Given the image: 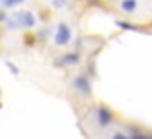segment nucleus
I'll return each instance as SVG.
<instances>
[{"instance_id": "nucleus-1", "label": "nucleus", "mask_w": 152, "mask_h": 139, "mask_svg": "<svg viewBox=\"0 0 152 139\" xmlns=\"http://www.w3.org/2000/svg\"><path fill=\"white\" fill-rule=\"evenodd\" d=\"M71 41V27L67 25V23H58V27H56L54 31V43L56 46H66L67 43Z\"/></svg>"}, {"instance_id": "nucleus-2", "label": "nucleus", "mask_w": 152, "mask_h": 139, "mask_svg": "<svg viewBox=\"0 0 152 139\" xmlns=\"http://www.w3.org/2000/svg\"><path fill=\"white\" fill-rule=\"evenodd\" d=\"M73 89L83 97H91V79L87 74H79L73 77Z\"/></svg>"}, {"instance_id": "nucleus-3", "label": "nucleus", "mask_w": 152, "mask_h": 139, "mask_svg": "<svg viewBox=\"0 0 152 139\" xmlns=\"http://www.w3.org/2000/svg\"><path fill=\"white\" fill-rule=\"evenodd\" d=\"M94 118H96V124L100 126V128H108V126H112V122H114V116H112L110 108H106V106H98V108L94 110Z\"/></svg>"}, {"instance_id": "nucleus-4", "label": "nucleus", "mask_w": 152, "mask_h": 139, "mask_svg": "<svg viewBox=\"0 0 152 139\" xmlns=\"http://www.w3.org/2000/svg\"><path fill=\"white\" fill-rule=\"evenodd\" d=\"M14 19L18 21L19 27H23V29H29V27H33L35 23H37L33 12H18V14L14 15Z\"/></svg>"}, {"instance_id": "nucleus-5", "label": "nucleus", "mask_w": 152, "mask_h": 139, "mask_svg": "<svg viewBox=\"0 0 152 139\" xmlns=\"http://www.w3.org/2000/svg\"><path fill=\"white\" fill-rule=\"evenodd\" d=\"M81 62V54L79 52H67L64 56L56 58V66H75Z\"/></svg>"}, {"instance_id": "nucleus-6", "label": "nucleus", "mask_w": 152, "mask_h": 139, "mask_svg": "<svg viewBox=\"0 0 152 139\" xmlns=\"http://www.w3.org/2000/svg\"><path fill=\"white\" fill-rule=\"evenodd\" d=\"M119 6H121L123 12H135L137 10V2H135V0H123Z\"/></svg>"}, {"instance_id": "nucleus-7", "label": "nucleus", "mask_w": 152, "mask_h": 139, "mask_svg": "<svg viewBox=\"0 0 152 139\" xmlns=\"http://www.w3.org/2000/svg\"><path fill=\"white\" fill-rule=\"evenodd\" d=\"M118 27H121V29H129V31H139L137 25H133V23H129V21H121V19L118 21Z\"/></svg>"}, {"instance_id": "nucleus-8", "label": "nucleus", "mask_w": 152, "mask_h": 139, "mask_svg": "<svg viewBox=\"0 0 152 139\" xmlns=\"http://www.w3.org/2000/svg\"><path fill=\"white\" fill-rule=\"evenodd\" d=\"M50 35H52V31H50V29H41V31L37 33V39H41V41H45L46 37H50Z\"/></svg>"}, {"instance_id": "nucleus-9", "label": "nucleus", "mask_w": 152, "mask_h": 139, "mask_svg": "<svg viewBox=\"0 0 152 139\" xmlns=\"http://www.w3.org/2000/svg\"><path fill=\"white\" fill-rule=\"evenodd\" d=\"M6 25H8V29H19V25H18V21H15L14 19V15H12V18H8V21H6Z\"/></svg>"}, {"instance_id": "nucleus-10", "label": "nucleus", "mask_w": 152, "mask_h": 139, "mask_svg": "<svg viewBox=\"0 0 152 139\" xmlns=\"http://www.w3.org/2000/svg\"><path fill=\"white\" fill-rule=\"evenodd\" d=\"M18 4H19V0H6V2H2V8H14Z\"/></svg>"}, {"instance_id": "nucleus-11", "label": "nucleus", "mask_w": 152, "mask_h": 139, "mask_svg": "<svg viewBox=\"0 0 152 139\" xmlns=\"http://www.w3.org/2000/svg\"><path fill=\"white\" fill-rule=\"evenodd\" d=\"M6 66H8V70H10V71H12V74H14V75H19V70L15 68V66L12 64V62H6Z\"/></svg>"}, {"instance_id": "nucleus-12", "label": "nucleus", "mask_w": 152, "mask_h": 139, "mask_svg": "<svg viewBox=\"0 0 152 139\" xmlns=\"http://www.w3.org/2000/svg\"><path fill=\"white\" fill-rule=\"evenodd\" d=\"M112 139H131V137L125 135V133H121V132H118V133H114V135H112Z\"/></svg>"}, {"instance_id": "nucleus-13", "label": "nucleus", "mask_w": 152, "mask_h": 139, "mask_svg": "<svg viewBox=\"0 0 152 139\" xmlns=\"http://www.w3.org/2000/svg\"><path fill=\"white\" fill-rule=\"evenodd\" d=\"M131 139H150L148 135H145V133H139V132H135L133 135H131Z\"/></svg>"}, {"instance_id": "nucleus-14", "label": "nucleus", "mask_w": 152, "mask_h": 139, "mask_svg": "<svg viewBox=\"0 0 152 139\" xmlns=\"http://www.w3.org/2000/svg\"><path fill=\"white\" fill-rule=\"evenodd\" d=\"M0 21H8V14H6V12H0Z\"/></svg>"}, {"instance_id": "nucleus-15", "label": "nucleus", "mask_w": 152, "mask_h": 139, "mask_svg": "<svg viewBox=\"0 0 152 139\" xmlns=\"http://www.w3.org/2000/svg\"><path fill=\"white\" fill-rule=\"evenodd\" d=\"M52 6H56V8H62V6H66V2H52Z\"/></svg>"}, {"instance_id": "nucleus-16", "label": "nucleus", "mask_w": 152, "mask_h": 139, "mask_svg": "<svg viewBox=\"0 0 152 139\" xmlns=\"http://www.w3.org/2000/svg\"><path fill=\"white\" fill-rule=\"evenodd\" d=\"M150 139H152V137H150Z\"/></svg>"}]
</instances>
